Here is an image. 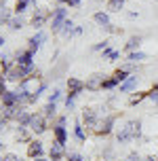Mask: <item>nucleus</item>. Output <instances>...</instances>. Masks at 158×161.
<instances>
[{"instance_id":"f257e3e1","label":"nucleus","mask_w":158,"mask_h":161,"mask_svg":"<svg viewBox=\"0 0 158 161\" xmlns=\"http://www.w3.org/2000/svg\"><path fill=\"white\" fill-rule=\"evenodd\" d=\"M139 136H141V123L139 121H129L125 127H122V131H118L116 140H118L120 144H125L129 140H137Z\"/></svg>"},{"instance_id":"f03ea898","label":"nucleus","mask_w":158,"mask_h":161,"mask_svg":"<svg viewBox=\"0 0 158 161\" xmlns=\"http://www.w3.org/2000/svg\"><path fill=\"white\" fill-rule=\"evenodd\" d=\"M68 19V8H55L53 11V15H51V28H53V32H59L61 30L63 21Z\"/></svg>"},{"instance_id":"7ed1b4c3","label":"nucleus","mask_w":158,"mask_h":161,"mask_svg":"<svg viewBox=\"0 0 158 161\" xmlns=\"http://www.w3.org/2000/svg\"><path fill=\"white\" fill-rule=\"evenodd\" d=\"M28 129H32L34 134H44L47 131V117L44 114H32Z\"/></svg>"},{"instance_id":"20e7f679","label":"nucleus","mask_w":158,"mask_h":161,"mask_svg":"<svg viewBox=\"0 0 158 161\" xmlns=\"http://www.w3.org/2000/svg\"><path fill=\"white\" fill-rule=\"evenodd\" d=\"M34 55H36V51H32V49L17 51L15 53V64L17 66H30V64H34Z\"/></svg>"},{"instance_id":"39448f33","label":"nucleus","mask_w":158,"mask_h":161,"mask_svg":"<svg viewBox=\"0 0 158 161\" xmlns=\"http://www.w3.org/2000/svg\"><path fill=\"white\" fill-rule=\"evenodd\" d=\"M44 40H47V34L42 32V30H36V34L28 38V49H32V51H38V49L42 47V42H44Z\"/></svg>"},{"instance_id":"423d86ee","label":"nucleus","mask_w":158,"mask_h":161,"mask_svg":"<svg viewBox=\"0 0 158 161\" xmlns=\"http://www.w3.org/2000/svg\"><path fill=\"white\" fill-rule=\"evenodd\" d=\"M93 19H95V24L101 25L103 30H108V32H116V30L112 28V24H110V15H108V13H103V11H97V13L93 15Z\"/></svg>"},{"instance_id":"0eeeda50","label":"nucleus","mask_w":158,"mask_h":161,"mask_svg":"<svg viewBox=\"0 0 158 161\" xmlns=\"http://www.w3.org/2000/svg\"><path fill=\"white\" fill-rule=\"evenodd\" d=\"M82 121L87 123V127H95V129H99V121H97V113H95L93 108H84L82 110Z\"/></svg>"},{"instance_id":"6e6552de","label":"nucleus","mask_w":158,"mask_h":161,"mask_svg":"<svg viewBox=\"0 0 158 161\" xmlns=\"http://www.w3.org/2000/svg\"><path fill=\"white\" fill-rule=\"evenodd\" d=\"M44 153V148H42V142L38 140H30V144H28V155H30L32 159H36V157H42Z\"/></svg>"},{"instance_id":"1a4fd4ad","label":"nucleus","mask_w":158,"mask_h":161,"mask_svg":"<svg viewBox=\"0 0 158 161\" xmlns=\"http://www.w3.org/2000/svg\"><path fill=\"white\" fill-rule=\"evenodd\" d=\"M0 100H2V106H4V108L19 104V102H17V91H8V89L2 93V96H0Z\"/></svg>"},{"instance_id":"9d476101","label":"nucleus","mask_w":158,"mask_h":161,"mask_svg":"<svg viewBox=\"0 0 158 161\" xmlns=\"http://www.w3.org/2000/svg\"><path fill=\"white\" fill-rule=\"evenodd\" d=\"M84 89H87V83H82L80 79H74V76H70V79H68V91L80 93V91H84Z\"/></svg>"},{"instance_id":"9b49d317","label":"nucleus","mask_w":158,"mask_h":161,"mask_svg":"<svg viewBox=\"0 0 158 161\" xmlns=\"http://www.w3.org/2000/svg\"><path fill=\"white\" fill-rule=\"evenodd\" d=\"M47 19H48L47 13H42V11H38V8H36V13H34V17H32V25H34L36 30H40L42 25L47 24Z\"/></svg>"},{"instance_id":"f8f14e48","label":"nucleus","mask_w":158,"mask_h":161,"mask_svg":"<svg viewBox=\"0 0 158 161\" xmlns=\"http://www.w3.org/2000/svg\"><path fill=\"white\" fill-rule=\"evenodd\" d=\"M30 7H36V0H17L15 4V15H23Z\"/></svg>"},{"instance_id":"ddd939ff","label":"nucleus","mask_w":158,"mask_h":161,"mask_svg":"<svg viewBox=\"0 0 158 161\" xmlns=\"http://www.w3.org/2000/svg\"><path fill=\"white\" fill-rule=\"evenodd\" d=\"M137 87V74H131L125 83H120V93H129L131 89Z\"/></svg>"},{"instance_id":"4468645a","label":"nucleus","mask_w":158,"mask_h":161,"mask_svg":"<svg viewBox=\"0 0 158 161\" xmlns=\"http://www.w3.org/2000/svg\"><path fill=\"white\" fill-rule=\"evenodd\" d=\"M114 117H108V119L103 121L101 125H99V129H97V134H101V136H108V134H112V129H114Z\"/></svg>"},{"instance_id":"2eb2a0df","label":"nucleus","mask_w":158,"mask_h":161,"mask_svg":"<svg viewBox=\"0 0 158 161\" xmlns=\"http://www.w3.org/2000/svg\"><path fill=\"white\" fill-rule=\"evenodd\" d=\"M48 155H51V161H59L63 157V144L55 140L53 146H51V153H48Z\"/></svg>"},{"instance_id":"dca6fc26","label":"nucleus","mask_w":158,"mask_h":161,"mask_svg":"<svg viewBox=\"0 0 158 161\" xmlns=\"http://www.w3.org/2000/svg\"><path fill=\"white\" fill-rule=\"evenodd\" d=\"M74 30H76V25H74V21L72 19H65L61 25V30H59V34L61 36H65V38H70V36H74Z\"/></svg>"},{"instance_id":"f3484780","label":"nucleus","mask_w":158,"mask_h":161,"mask_svg":"<svg viewBox=\"0 0 158 161\" xmlns=\"http://www.w3.org/2000/svg\"><path fill=\"white\" fill-rule=\"evenodd\" d=\"M53 134H55V140H57V142H61V144H65V142H68V131H65V125H55V127H53Z\"/></svg>"},{"instance_id":"a211bd4d","label":"nucleus","mask_w":158,"mask_h":161,"mask_svg":"<svg viewBox=\"0 0 158 161\" xmlns=\"http://www.w3.org/2000/svg\"><path fill=\"white\" fill-rule=\"evenodd\" d=\"M103 74H93V76H91V79L87 80V89H91V91H93V89H99L103 85Z\"/></svg>"},{"instance_id":"6ab92c4d","label":"nucleus","mask_w":158,"mask_h":161,"mask_svg":"<svg viewBox=\"0 0 158 161\" xmlns=\"http://www.w3.org/2000/svg\"><path fill=\"white\" fill-rule=\"evenodd\" d=\"M8 25H11V30H21V28L25 25V19L21 15H13L11 21H8Z\"/></svg>"},{"instance_id":"aec40b11","label":"nucleus","mask_w":158,"mask_h":161,"mask_svg":"<svg viewBox=\"0 0 158 161\" xmlns=\"http://www.w3.org/2000/svg\"><path fill=\"white\" fill-rule=\"evenodd\" d=\"M145 57H148V55H145L143 51H131L126 59H129V62H133V64H139V62H143Z\"/></svg>"},{"instance_id":"412c9836","label":"nucleus","mask_w":158,"mask_h":161,"mask_svg":"<svg viewBox=\"0 0 158 161\" xmlns=\"http://www.w3.org/2000/svg\"><path fill=\"white\" fill-rule=\"evenodd\" d=\"M108 8L112 13H118V11L125 8V0H108Z\"/></svg>"},{"instance_id":"4be33fe9","label":"nucleus","mask_w":158,"mask_h":161,"mask_svg":"<svg viewBox=\"0 0 158 161\" xmlns=\"http://www.w3.org/2000/svg\"><path fill=\"white\" fill-rule=\"evenodd\" d=\"M139 45H141V38L139 36H133V38H129L126 42V51L131 53V51H139Z\"/></svg>"},{"instance_id":"5701e85b","label":"nucleus","mask_w":158,"mask_h":161,"mask_svg":"<svg viewBox=\"0 0 158 161\" xmlns=\"http://www.w3.org/2000/svg\"><path fill=\"white\" fill-rule=\"evenodd\" d=\"M42 110H44L42 114H44L47 119H51V117H55V113H57V104H53V102H47V106H44Z\"/></svg>"},{"instance_id":"b1692460","label":"nucleus","mask_w":158,"mask_h":161,"mask_svg":"<svg viewBox=\"0 0 158 161\" xmlns=\"http://www.w3.org/2000/svg\"><path fill=\"white\" fill-rule=\"evenodd\" d=\"M74 138H76L78 142H84V140H87L84 129H82V125H80V123H76V125H74Z\"/></svg>"},{"instance_id":"393cba45","label":"nucleus","mask_w":158,"mask_h":161,"mask_svg":"<svg viewBox=\"0 0 158 161\" xmlns=\"http://www.w3.org/2000/svg\"><path fill=\"white\" fill-rule=\"evenodd\" d=\"M120 57V51H114V49H105V51H103V59H110V62H114V59H118Z\"/></svg>"},{"instance_id":"a878e982","label":"nucleus","mask_w":158,"mask_h":161,"mask_svg":"<svg viewBox=\"0 0 158 161\" xmlns=\"http://www.w3.org/2000/svg\"><path fill=\"white\" fill-rule=\"evenodd\" d=\"M0 66H2V70L8 72L11 68H13V62H11V55H0Z\"/></svg>"},{"instance_id":"bb28decb","label":"nucleus","mask_w":158,"mask_h":161,"mask_svg":"<svg viewBox=\"0 0 158 161\" xmlns=\"http://www.w3.org/2000/svg\"><path fill=\"white\" fill-rule=\"evenodd\" d=\"M118 85H120L118 79H116V76H110V79H105V80H103L101 89H114V87H118Z\"/></svg>"},{"instance_id":"cd10ccee","label":"nucleus","mask_w":158,"mask_h":161,"mask_svg":"<svg viewBox=\"0 0 158 161\" xmlns=\"http://www.w3.org/2000/svg\"><path fill=\"white\" fill-rule=\"evenodd\" d=\"M114 76H116V79H118V83H125V80L129 79V76H131V74L126 72V70H122V68H118V70H116V72H114Z\"/></svg>"},{"instance_id":"c85d7f7f","label":"nucleus","mask_w":158,"mask_h":161,"mask_svg":"<svg viewBox=\"0 0 158 161\" xmlns=\"http://www.w3.org/2000/svg\"><path fill=\"white\" fill-rule=\"evenodd\" d=\"M76 96H78V93H74V91H70V93L65 96V108H72V106H74V102H76Z\"/></svg>"},{"instance_id":"c756f323","label":"nucleus","mask_w":158,"mask_h":161,"mask_svg":"<svg viewBox=\"0 0 158 161\" xmlns=\"http://www.w3.org/2000/svg\"><path fill=\"white\" fill-rule=\"evenodd\" d=\"M59 97H61V91H59V89H55L53 93H48V102L57 104V102H59Z\"/></svg>"},{"instance_id":"7c9ffc66","label":"nucleus","mask_w":158,"mask_h":161,"mask_svg":"<svg viewBox=\"0 0 158 161\" xmlns=\"http://www.w3.org/2000/svg\"><path fill=\"white\" fill-rule=\"evenodd\" d=\"M44 91H47V83H40V85H38V89H36V91H34V96H36V100H38V97L42 96V93H44Z\"/></svg>"},{"instance_id":"2f4dec72","label":"nucleus","mask_w":158,"mask_h":161,"mask_svg":"<svg viewBox=\"0 0 158 161\" xmlns=\"http://www.w3.org/2000/svg\"><path fill=\"white\" fill-rule=\"evenodd\" d=\"M143 97H148V93H139V96H135V97H131V106H137L139 102H141Z\"/></svg>"},{"instance_id":"473e14b6","label":"nucleus","mask_w":158,"mask_h":161,"mask_svg":"<svg viewBox=\"0 0 158 161\" xmlns=\"http://www.w3.org/2000/svg\"><path fill=\"white\" fill-rule=\"evenodd\" d=\"M105 49H108V40H103V42H97V45L93 47V51H105Z\"/></svg>"},{"instance_id":"72a5a7b5","label":"nucleus","mask_w":158,"mask_h":161,"mask_svg":"<svg viewBox=\"0 0 158 161\" xmlns=\"http://www.w3.org/2000/svg\"><path fill=\"white\" fill-rule=\"evenodd\" d=\"M122 70H126V72L131 74V72H135V70H137V66H135L133 62H129V64H125V66H122Z\"/></svg>"},{"instance_id":"f704fd0d","label":"nucleus","mask_w":158,"mask_h":161,"mask_svg":"<svg viewBox=\"0 0 158 161\" xmlns=\"http://www.w3.org/2000/svg\"><path fill=\"white\" fill-rule=\"evenodd\" d=\"M4 91H7V76H2V74H0V96H2Z\"/></svg>"},{"instance_id":"c9c22d12","label":"nucleus","mask_w":158,"mask_h":161,"mask_svg":"<svg viewBox=\"0 0 158 161\" xmlns=\"http://www.w3.org/2000/svg\"><path fill=\"white\" fill-rule=\"evenodd\" d=\"M17 138H19V140H28V131H25V127H19V131H17Z\"/></svg>"},{"instance_id":"e433bc0d","label":"nucleus","mask_w":158,"mask_h":161,"mask_svg":"<svg viewBox=\"0 0 158 161\" xmlns=\"http://www.w3.org/2000/svg\"><path fill=\"white\" fill-rule=\"evenodd\" d=\"M68 159H70V161H84L78 153H70V155H68Z\"/></svg>"},{"instance_id":"4c0bfd02","label":"nucleus","mask_w":158,"mask_h":161,"mask_svg":"<svg viewBox=\"0 0 158 161\" xmlns=\"http://www.w3.org/2000/svg\"><path fill=\"white\" fill-rule=\"evenodd\" d=\"M2 161H21V157H17V155H7Z\"/></svg>"},{"instance_id":"58836bf2","label":"nucleus","mask_w":158,"mask_h":161,"mask_svg":"<svg viewBox=\"0 0 158 161\" xmlns=\"http://www.w3.org/2000/svg\"><path fill=\"white\" fill-rule=\"evenodd\" d=\"M129 161H141V157H139L137 153H131L129 155Z\"/></svg>"},{"instance_id":"ea45409f","label":"nucleus","mask_w":158,"mask_h":161,"mask_svg":"<svg viewBox=\"0 0 158 161\" xmlns=\"http://www.w3.org/2000/svg\"><path fill=\"white\" fill-rule=\"evenodd\" d=\"M82 0H68V7H80Z\"/></svg>"},{"instance_id":"a19ab883","label":"nucleus","mask_w":158,"mask_h":161,"mask_svg":"<svg viewBox=\"0 0 158 161\" xmlns=\"http://www.w3.org/2000/svg\"><path fill=\"white\" fill-rule=\"evenodd\" d=\"M55 125H65V117H59V119H57V123Z\"/></svg>"},{"instance_id":"79ce46f5","label":"nucleus","mask_w":158,"mask_h":161,"mask_svg":"<svg viewBox=\"0 0 158 161\" xmlns=\"http://www.w3.org/2000/svg\"><path fill=\"white\" fill-rule=\"evenodd\" d=\"M143 161H158V157H154V155H148V157H145Z\"/></svg>"},{"instance_id":"37998d69","label":"nucleus","mask_w":158,"mask_h":161,"mask_svg":"<svg viewBox=\"0 0 158 161\" xmlns=\"http://www.w3.org/2000/svg\"><path fill=\"white\" fill-rule=\"evenodd\" d=\"M4 125H7V119H4V117H0V129L4 127Z\"/></svg>"},{"instance_id":"c03bdc74","label":"nucleus","mask_w":158,"mask_h":161,"mask_svg":"<svg viewBox=\"0 0 158 161\" xmlns=\"http://www.w3.org/2000/svg\"><path fill=\"white\" fill-rule=\"evenodd\" d=\"M4 47V38H2V36H0V49Z\"/></svg>"},{"instance_id":"a18cd8bd","label":"nucleus","mask_w":158,"mask_h":161,"mask_svg":"<svg viewBox=\"0 0 158 161\" xmlns=\"http://www.w3.org/2000/svg\"><path fill=\"white\" fill-rule=\"evenodd\" d=\"M34 161H47V159H44V157H36Z\"/></svg>"},{"instance_id":"49530a36","label":"nucleus","mask_w":158,"mask_h":161,"mask_svg":"<svg viewBox=\"0 0 158 161\" xmlns=\"http://www.w3.org/2000/svg\"><path fill=\"white\" fill-rule=\"evenodd\" d=\"M57 2H59V4H68V0H57Z\"/></svg>"},{"instance_id":"de8ad7c7","label":"nucleus","mask_w":158,"mask_h":161,"mask_svg":"<svg viewBox=\"0 0 158 161\" xmlns=\"http://www.w3.org/2000/svg\"><path fill=\"white\" fill-rule=\"evenodd\" d=\"M0 148H2V142H0Z\"/></svg>"},{"instance_id":"09e8293b","label":"nucleus","mask_w":158,"mask_h":161,"mask_svg":"<svg viewBox=\"0 0 158 161\" xmlns=\"http://www.w3.org/2000/svg\"><path fill=\"white\" fill-rule=\"evenodd\" d=\"M0 161H2V159H0Z\"/></svg>"}]
</instances>
